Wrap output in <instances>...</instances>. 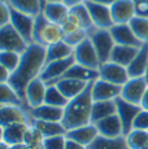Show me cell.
I'll return each mask as SVG.
<instances>
[{"instance_id":"cell-1","label":"cell","mask_w":148,"mask_h":149,"mask_svg":"<svg viewBox=\"0 0 148 149\" xmlns=\"http://www.w3.org/2000/svg\"><path fill=\"white\" fill-rule=\"evenodd\" d=\"M45 62V47L36 43H31L26 51L21 54V61L16 71H13L9 78L8 84L20 95L22 100L26 102L25 92L27 84L33 79L40 75V71L44 68Z\"/></svg>"},{"instance_id":"cell-2","label":"cell","mask_w":148,"mask_h":149,"mask_svg":"<svg viewBox=\"0 0 148 149\" xmlns=\"http://www.w3.org/2000/svg\"><path fill=\"white\" fill-rule=\"evenodd\" d=\"M92 84L94 81L87 84L83 92L69 100L68 105L64 108V118L61 123L66 128V131L91 123V111L94 105Z\"/></svg>"},{"instance_id":"cell-3","label":"cell","mask_w":148,"mask_h":149,"mask_svg":"<svg viewBox=\"0 0 148 149\" xmlns=\"http://www.w3.org/2000/svg\"><path fill=\"white\" fill-rule=\"evenodd\" d=\"M64 38H65V33L62 30V27L57 24L48 21L43 12L39 13L35 17L34 34H33L34 43L47 48L48 45H52L55 43L64 42Z\"/></svg>"},{"instance_id":"cell-4","label":"cell","mask_w":148,"mask_h":149,"mask_svg":"<svg viewBox=\"0 0 148 149\" xmlns=\"http://www.w3.org/2000/svg\"><path fill=\"white\" fill-rule=\"evenodd\" d=\"M87 34H89V39L92 42L94 48L98 53L100 65L104 64V62H108L110 58L113 47L116 45L110 31L107 30V29L92 27L90 31H87Z\"/></svg>"},{"instance_id":"cell-5","label":"cell","mask_w":148,"mask_h":149,"mask_svg":"<svg viewBox=\"0 0 148 149\" xmlns=\"http://www.w3.org/2000/svg\"><path fill=\"white\" fill-rule=\"evenodd\" d=\"M29 43L9 24L0 26V51H9L22 54L29 48Z\"/></svg>"},{"instance_id":"cell-6","label":"cell","mask_w":148,"mask_h":149,"mask_svg":"<svg viewBox=\"0 0 148 149\" xmlns=\"http://www.w3.org/2000/svg\"><path fill=\"white\" fill-rule=\"evenodd\" d=\"M114 101H116V105H117V116L121 119L122 128H124V136H126L133 130L134 121H135L136 116H138L139 111L143 108L140 105H135L126 101L121 96H118Z\"/></svg>"},{"instance_id":"cell-7","label":"cell","mask_w":148,"mask_h":149,"mask_svg":"<svg viewBox=\"0 0 148 149\" xmlns=\"http://www.w3.org/2000/svg\"><path fill=\"white\" fill-rule=\"evenodd\" d=\"M147 88H148V83L144 77H140V78H130L129 81L122 86L121 97L124 100H126V101L131 102V104L140 105Z\"/></svg>"},{"instance_id":"cell-8","label":"cell","mask_w":148,"mask_h":149,"mask_svg":"<svg viewBox=\"0 0 148 149\" xmlns=\"http://www.w3.org/2000/svg\"><path fill=\"white\" fill-rule=\"evenodd\" d=\"M99 78L105 82L113 83L117 86H124L130 79L127 68L118 65L116 62L108 61L99 66Z\"/></svg>"},{"instance_id":"cell-9","label":"cell","mask_w":148,"mask_h":149,"mask_svg":"<svg viewBox=\"0 0 148 149\" xmlns=\"http://www.w3.org/2000/svg\"><path fill=\"white\" fill-rule=\"evenodd\" d=\"M74 57H75L77 64L82 65L84 68L99 70L100 61H99L98 53H96L95 48L92 45V42L89 38L84 39L81 44L74 48Z\"/></svg>"},{"instance_id":"cell-10","label":"cell","mask_w":148,"mask_h":149,"mask_svg":"<svg viewBox=\"0 0 148 149\" xmlns=\"http://www.w3.org/2000/svg\"><path fill=\"white\" fill-rule=\"evenodd\" d=\"M84 4H86L87 9H89L95 27L109 30L114 25L113 18H112V13H110V7L100 4V3L92 1V0H86Z\"/></svg>"},{"instance_id":"cell-11","label":"cell","mask_w":148,"mask_h":149,"mask_svg":"<svg viewBox=\"0 0 148 149\" xmlns=\"http://www.w3.org/2000/svg\"><path fill=\"white\" fill-rule=\"evenodd\" d=\"M34 22H35V17L21 13L18 10L10 8V25L21 34V36L29 44L34 43Z\"/></svg>"},{"instance_id":"cell-12","label":"cell","mask_w":148,"mask_h":149,"mask_svg":"<svg viewBox=\"0 0 148 149\" xmlns=\"http://www.w3.org/2000/svg\"><path fill=\"white\" fill-rule=\"evenodd\" d=\"M33 118L29 116L27 110L15 105H0V126L12 125V123H27L33 126Z\"/></svg>"},{"instance_id":"cell-13","label":"cell","mask_w":148,"mask_h":149,"mask_svg":"<svg viewBox=\"0 0 148 149\" xmlns=\"http://www.w3.org/2000/svg\"><path fill=\"white\" fill-rule=\"evenodd\" d=\"M75 64V57H74V53L72 56L66 57V58H62V60H57V61H52L50 64L44 65L43 70L40 71V75L39 78L42 81H44L45 83H50L55 79L60 78L65 71L68 70L72 65Z\"/></svg>"},{"instance_id":"cell-14","label":"cell","mask_w":148,"mask_h":149,"mask_svg":"<svg viewBox=\"0 0 148 149\" xmlns=\"http://www.w3.org/2000/svg\"><path fill=\"white\" fill-rule=\"evenodd\" d=\"M109 31L112 34V38L116 44L131 45V47L138 48H140L144 44L135 36V34H134L129 24H114L109 29Z\"/></svg>"},{"instance_id":"cell-15","label":"cell","mask_w":148,"mask_h":149,"mask_svg":"<svg viewBox=\"0 0 148 149\" xmlns=\"http://www.w3.org/2000/svg\"><path fill=\"white\" fill-rule=\"evenodd\" d=\"M122 86L105 82L103 79H96L92 84V99L94 101H105V100H116L121 96Z\"/></svg>"},{"instance_id":"cell-16","label":"cell","mask_w":148,"mask_h":149,"mask_svg":"<svg viewBox=\"0 0 148 149\" xmlns=\"http://www.w3.org/2000/svg\"><path fill=\"white\" fill-rule=\"evenodd\" d=\"M30 126L27 123H12L1 127V141L9 147L21 145L25 141V135Z\"/></svg>"},{"instance_id":"cell-17","label":"cell","mask_w":148,"mask_h":149,"mask_svg":"<svg viewBox=\"0 0 148 149\" xmlns=\"http://www.w3.org/2000/svg\"><path fill=\"white\" fill-rule=\"evenodd\" d=\"M110 13L114 24H130L136 16L133 0H118L110 5Z\"/></svg>"},{"instance_id":"cell-18","label":"cell","mask_w":148,"mask_h":149,"mask_svg":"<svg viewBox=\"0 0 148 149\" xmlns=\"http://www.w3.org/2000/svg\"><path fill=\"white\" fill-rule=\"evenodd\" d=\"M45 91H47V84L40 78L33 79L26 87V92H25V99H26V104L29 108H36L39 105L44 104V97Z\"/></svg>"},{"instance_id":"cell-19","label":"cell","mask_w":148,"mask_h":149,"mask_svg":"<svg viewBox=\"0 0 148 149\" xmlns=\"http://www.w3.org/2000/svg\"><path fill=\"white\" fill-rule=\"evenodd\" d=\"M29 116L34 119L39 121H48V122H61L64 118V108L52 107V105H39L36 108L27 109Z\"/></svg>"},{"instance_id":"cell-20","label":"cell","mask_w":148,"mask_h":149,"mask_svg":"<svg viewBox=\"0 0 148 149\" xmlns=\"http://www.w3.org/2000/svg\"><path fill=\"white\" fill-rule=\"evenodd\" d=\"M60 79H78V81H84V82H92L99 79V70H95V69H89L84 68L79 64H74L72 65L64 74H62L60 78L55 79V81L45 83V84H52L53 82L60 81Z\"/></svg>"},{"instance_id":"cell-21","label":"cell","mask_w":148,"mask_h":149,"mask_svg":"<svg viewBox=\"0 0 148 149\" xmlns=\"http://www.w3.org/2000/svg\"><path fill=\"white\" fill-rule=\"evenodd\" d=\"M65 136H66V139L74 140V141L79 143L84 147H89L91 143L99 136V131L94 123H90V125L81 126V127L66 131Z\"/></svg>"},{"instance_id":"cell-22","label":"cell","mask_w":148,"mask_h":149,"mask_svg":"<svg viewBox=\"0 0 148 149\" xmlns=\"http://www.w3.org/2000/svg\"><path fill=\"white\" fill-rule=\"evenodd\" d=\"M99 131V135L105 137H118L124 136V128H122L121 119L117 114L109 116L101 121L94 123Z\"/></svg>"},{"instance_id":"cell-23","label":"cell","mask_w":148,"mask_h":149,"mask_svg":"<svg viewBox=\"0 0 148 149\" xmlns=\"http://www.w3.org/2000/svg\"><path fill=\"white\" fill-rule=\"evenodd\" d=\"M139 49H140V48L131 47V45L116 44L114 47H113L112 53H110L109 61L116 62V64L122 65V66L127 68L133 62V60L135 58V56L138 54Z\"/></svg>"},{"instance_id":"cell-24","label":"cell","mask_w":148,"mask_h":149,"mask_svg":"<svg viewBox=\"0 0 148 149\" xmlns=\"http://www.w3.org/2000/svg\"><path fill=\"white\" fill-rule=\"evenodd\" d=\"M148 66V43H144L140 47L138 54L133 62L127 66V73L130 78H140L146 75V70Z\"/></svg>"},{"instance_id":"cell-25","label":"cell","mask_w":148,"mask_h":149,"mask_svg":"<svg viewBox=\"0 0 148 149\" xmlns=\"http://www.w3.org/2000/svg\"><path fill=\"white\" fill-rule=\"evenodd\" d=\"M89 83L90 82L78 81V79H60V81L53 82L52 84H55L60 90V92L66 97L68 100H72L75 96H78L81 92H83ZM48 86H51V84H48Z\"/></svg>"},{"instance_id":"cell-26","label":"cell","mask_w":148,"mask_h":149,"mask_svg":"<svg viewBox=\"0 0 148 149\" xmlns=\"http://www.w3.org/2000/svg\"><path fill=\"white\" fill-rule=\"evenodd\" d=\"M42 12H43L48 21L61 25V22L65 19V17L69 14L70 8L66 7L62 1H47Z\"/></svg>"},{"instance_id":"cell-27","label":"cell","mask_w":148,"mask_h":149,"mask_svg":"<svg viewBox=\"0 0 148 149\" xmlns=\"http://www.w3.org/2000/svg\"><path fill=\"white\" fill-rule=\"evenodd\" d=\"M113 114H117V105L114 100L94 101L92 111H91V123H96Z\"/></svg>"},{"instance_id":"cell-28","label":"cell","mask_w":148,"mask_h":149,"mask_svg":"<svg viewBox=\"0 0 148 149\" xmlns=\"http://www.w3.org/2000/svg\"><path fill=\"white\" fill-rule=\"evenodd\" d=\"M87 149H129L126 141V136L118 137H105L99 135Z\"/></svg>"},{"instance_id":"cell-29","label":"cell","mask_w":148,"mask_h":149,"mask_svg":"<svg viewBox=\"0 0 148 149\" xmlns=\"http://www.w3.org/2000/svg\"><path fill=\"white\" fill-rule=\"evenodd\" d=\"M7 3L13 9L33 17H36L39 13H42L44 8L42 0H7Z\"/></svg>"},{"instance_id":"cell-30","label":"cell","mask_w":148,"mask_h":149,"mask_svg":"<svg viewBox=\"0 0 148 149\" xmlns=\"http://www.w3.org/2000/svg\"><path fill=\"white\" fill-rule=\"evenodd\" d=\"M74 53V48L68 45L65 42H59L52 45H48L45 48V62L44 65L50 64L52 61H57V60L66 58V57L72 56Z\"/></svg>"},{"instance_id":"cell-31","label":"cell","mask_w":148,"mask_h":149,"mask_svg":"<svg viewBox=\"0 0 148 149\" xmlns=\"http://www.w3.org/2000/svg\"><path fill=\"white\" fill-rule=\"evenodd\" d=\"M0 105H15L27 110L29 107L8 83H0Z\"/></svg>"},{"instance_id":"cell-32","label":"cell","mask_w":148,"mask_h":149,"mask_svg":"<svg viewBox=\"0 0 148 149\" xmlns=\"http://www.w3.org/2000/svg\"><path fill=\"white\" fill-rule=\"evenodd\" d=\"M33 126L36 127L44 137H52L59 135H65L66 134V128L64 127L61 122H48V121H39V119H34Z\"/></svg>"},{"instance_id":"cell-33","label":"cell","mask_w":148,"mask_h":149,"mask_svg":"<svg viewBox=\"0 0 148 149\" xmlns=\"http://www.w3.org/2000/svg\"><path fill=\"white\" fill-rule=\"evenodd\" d=\"M68 102H69V100L60 92V90L55 84L47 86L44 104L52 105V107H57V108H65L68 105Z\"/></svg>"},{"instance_id":"cell-34","label":"cell","mask_w":148,"mask_h":149,"mask_svg":"<svg viewBox=\"0 0 148 149\" xmlns=\"http://www.w3.org/2000/svg\"><path fill=\"white\" fill-rule=\"evenodd\" d=\"M129 25L139 40L142 43H148V17L135 16Z\"/></svg>"},{"instance_id":"cell-35","label":"cell","mask_w":148,"mask_h":149,"mask_svg":"<svg viewBox=\"0 0 148 149\" xmlns=\"http://www.w3.org/2000/svg\"><path fill=\"white\" fill-rule=\"evenodd\" d=\"M129 149H143L148 144V131L131 130L126 135Z\"/></svg>"},{"instance_id":"cell-36","label":"cell","mask_w":148,"mask_h":149,"mask_svg":"<svg viewBox=\"0 0 148 149\" xmlns=\"http://www.w3.org/2000/svg\"><path fill=\"white\" fill-rule=\"evenodd\" d=\"M45 137L43 136V134L34 126H30L27 128V132L25 135V141L24 144L30 147L31 149H43V143H44Z\"/></svg>"},{"instance_id":"cell-37","label":"cell","mask_w":148,"mask_h":149,"mask_svg":"<svg viewBox=\"0 0 148 149\" xmlns=\"http://www.w3.org/2000/svg\"><path fill=\"white\" fill-rule=\"evenodd\" d=\"M70 10L78 17L79 22H81V26L83 30L90 31L92 27H95V25H94V22H92V18H91V16H90V12H89V9H87L84 3L70 8Z\"/></svg>"},{"instance_id":"cell-38","label":"cell","mask_w":148,"mask_h":149,"mask_svg":"<svg viewBox=\"0 0 148 149\" xmlns=\"http://www.w3.org/2000/svg\"><path fill=\"white\" fill-rule=\"evenodd\" d=\"M21 61V54L17 52H9V51H0V65L13 73L18 68Z\"/></svg>"},{"instance_id":"cell-39","label":"cell","mask_w":148,"mask_h":149,"mask_svg":"<svg viewBox=\"0 0 148 149\" xmlns=\"http://www.w3.org/2000/svg\"><path fill=\"white\" fill-rule=\"evenodd\" d=\"M60 26L62 27V30H64L65 34L74 33V31H78V30H81V29H82L78 17H77L75 14L72 12V10H70L69 14L65 17V19L61 22V25H60Z\"/></svg>"},{"instance_id":"cell-40","label":"cell","mask_w":148,"mask_h":149,"mask_svg":"<svg viewBox=\"0 0 148 149\" xmlns=\"http://www.w3.org/2000/svg\"><path fill=\"white\" fill-rule=\"evenodd\" d=\"M89 38V34H87L86 30L81 29L78 31H74V33H70V34H65V38H64V42L66 43L68 45H70L72 48H75L77 45H79L84 39Z\"/></svg>"},{"instance_id":"cell-41","label":"cell","mask_w":148,"mask_h":149,"mask_svg":"<svg viewBox=\"0 0 148 149\" xmlns=\"http://www.w3.org/2000/svg\"><path fill=\"white\" fill-rule=\"evenodd\" d=\"M65 144H66V136L65 135L45 137L43 143V149H65Z\"/></svg>"},{"instance_id":"cell-42","label":"cell","mask_w":148,"mask_h":149,"mask_svg":"<svg viewBox=\"0 0 148 149\" xmlns=\"http://www.w3.org/2000/svg\"><path fill=\"white\" fill-rule=\"evenodd\" d=\"M133 130H143L148 131V110L142 109L139 114L136 116L133 125Z\"/></svg>"},{"instance_id":"cell-43","label":"cell","mask_w":148,"mask_h":149,"mask_svg":"<svg viewBox=\"0 0 148 149\" xmlns=\"http://www.w3.org/2000/svg\"><path fill=\"white\" fill-rule=\"evenodd\" d=\"M10 22V7L7 1H0V26Z\"/></svg>"},{"instance_id":"cell-44","label":"cell","mask_w":148,"mask_h":149,"mask_svg":"<svg viewBox=\"0 0 148 149\" xmlns=\"http://www.w3.org/2000/svg\"><path fill=\"white\" fill-rule=\"evenodd\" d=\"M136 16L148 17V0H133Z\"/></svg>"},{"instance_id":"cell-45","label":"cell","mask_w":148,"mask_h":149,"mask_svg":"<svg viewBox=\"0 0 148 149\" xmlns=\"http://www.w3.org/2000/svg\"><path fill=\"white\" fill-rule=\"evenodd\" d=\"M10 75H12V73L8 69H5L4 66L0 65V83H8Z\"/></svg>"},{"instance_id":"cell-46","label":"cell","mask_w":148,"mask_h":149,"mask_svg":"<svg viewBox=\"0 0 148 149\" xmlns=\"http://www.w3.org/2000/svg\"><path fill=\"white\" fill-rule=\"evenodd\" d=\"M65 149H87V147L79 144V143L74 141V140L66 139V144H65Z\"/></svg>"},{"instance_id":"cell-47","label":"cell","mask_w":148,"mask_h":149,"mask_svg":"<svg viewBox=\"0 0 148 149\" xmlns=\"http://www.w3.org/2000/svg\"><path fill=\"white\" fill-rule=\"evenodd\" d=\"M84 1H86V0H62V3L69 8H73V7H75V5H79V4H83Z\"/></svg>"},{"instance_id":"cell-48","label":"cell","mask_w":148,"mask_h":149,"mask_svg":"<svg viewBox=\"0 0 148 149\" xmlns=\"http://www.w3.org/2000/svg\"><path fill=\"white\" fill-rule=\"evenodd\" d=\"M140 107L143 109H146V110H148V88H147L146 93H144V97H143V100H142Z\"/></svg>"},{"instance_id":"cell-49","label":"cell","mask_w":148,"mask_h":149,"mask_svg":"<svg viewBox=\"0 0 148 149\" xmlns=\"http://www.w3.org/2000/svg\"><path fill=\"white\" fill-rule=\"evenodd\" d=\"M92 1L100 3V4H104V5H108V7H110V5L114 4V3L118 1V0H92Z\"/></svg>"},{"instance_id":"cell-50","label":"cell","mask_w":148,"mask_h":149,"mask_svg":"<svg viewBox=\"0 0 148 149\" xmlns=\"http://www.w3.org/2000/svg\"><path fill=\"white\" fill-rule=\"evenodd\" d=\"M144 78H146V81L148 83V66H147V70H146V75H144Z\"/></svg>"},{"instance_id":"cell-51","label":"cell","mask_w":148,"mask_h":149,"mask_svg":"<svg viewBox=\"0 0 148 149\" xmlns=\"http://www.w3.org/2000/svg\"><path fill=\"white\" fill-rule=\"evenodd\" d=\"M47 1H62V0H45V3Z\"/></svg>"},{"instance_id":"cell-52","label":"cell","mask_w":148,"mask_h":149,"mask_svg":"<svg viewBox=\"0 0 148 149\" xmlns=\"http://www.w3.org/2000/svg\"><path fill=\"white\" fill-rule=\"evenodd\" d=\"M42 3H43V5H45V0H42Z\"/></svg>"},{"instance_id":"cell-53","label":"cell","mask_w":148,"mask_h":149,"mask_svg":"<svg viewBox=\"0 0 148 149\" xmlns=\"http://www.w3.org/2000/svg\"><path fill=\"white\" fill-rule=\"evenodd\" d=\"M143 149H148V144H147V145H146V147H144Z\"/></svg>"},{"instance_id":"cell-54","label":"cell","mask_w":148,"mask_h":149,"mask_svg":"<svg viewBox=\"0 0 148 149\" xmlns=\"http://www.w3.org/2000/svg\"><path fill=\"white\" fill-rule=\"evenodd\" d=\"M0 1H7V0H0Z\"/></svg>"}]
</instances>
